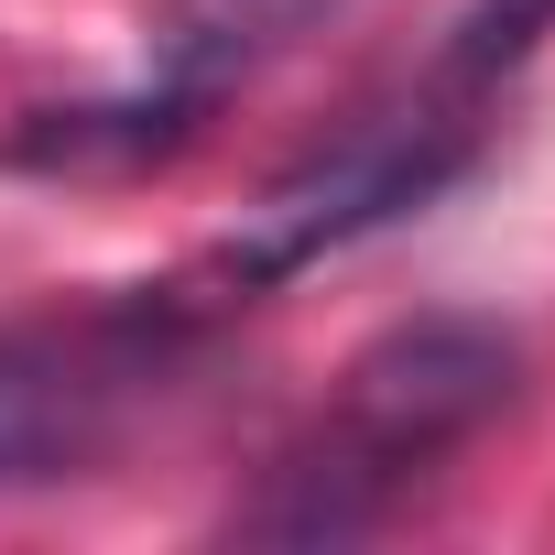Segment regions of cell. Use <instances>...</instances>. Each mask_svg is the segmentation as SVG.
I'll return each mask as SVG.
<instances>
[{"label": "cell", "instance_id": "obj_1", "mask_svg": "<svg viewBox=\"0 0 555 555\" xmlns=\"http://www.w3.org/2000/svg\"><path fill=\"white\" fill-rule=\"evenodd\" d=\"M512 392H522L512 327L403 317L338 371V403L261 468V490L229 501V533L240 544H360L436 479V457H457L479 425H501Z\"/></svg>", "mask_w": 555, "mask_h": 555}, {"label": "cell", "instance_id": "obj_2", "mask_svg": "<svg viewBox=\"0 0 555 555\" xmlns=\"http://www.w3.org/2000/svg\"><path fill=\"white\" fill-rule=\"evenodd\" d=\"M196 349H207V306L185 284L0 317V490L77 479L88 457H109V436L142 403H164L175 371H196Z\"/></svg>", "mask_w": 555, "mask_h": 555}, {"label": "cell", "instance_id": "obj_3", "mask_svg": "<svg viewBox=\"0 0 555 555\" xmlns=\"http://www.w3.org/2000/svg\"><path fill=\"white\" fill-rule=\"evenodd\" d=\"M479 164V120L447 109V99H403V109H371L349 120L338 142H317L306 164H284L261 185V207L240 218V240L218 250L229 295H261V284H295L327 250H360L382 240L392 218L436 207L457 175Z\"/></svg>", "mask_w": 555, "mask_h": 555}, {"label": "cell", "instance_id": "obj_4", "mask_svg": "<svg viewBox=\"0 0 555 555\" xmlns=\"http://www.w3.org/2000/svg\"><path fill=\"white\" fill-rule=\"evenodd\" d=\"M338 0H164L142 23V88L185 99V109H218L240 77H261L272 55H295Z\"/></svg>", "mask_w": 555, "mask_h": 555}, {"label": "cell", "instance_id": "obj_5", "mask_svg": "<svg viewBox=\"0 0 555 555\" xmlns=\"http://www.w3.org/2000/svg\"><path fill=\"white\" fill-rule=\"evenodd\" d=\"M196 120L207 109H185L164 88H131V99H88V109H34L0 142V164H23V175H142V164L185 153Z\"/></svg>", "mask_w": 555, "mask_h": 555}, {"label": "cell", "instance_id": "obj_6", "mask_svg": "<svg viewBox=\"0 0 555 555\" xmlns=\"http://www.w3.org/2000/svg\"><path fill=\"white\" fill-rule=\"evenodd\" d=\"M544 34H555V0H468V12H457V44H447V88L512 77Z\"/></svg>", "mask_w": 555, "mask_h": 555}]
</instances>
